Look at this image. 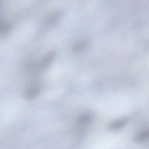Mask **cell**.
Segmentation results:
<instances>
[{
    "label": "cell",
    "instance_id": "2",
    "mask_svg": "<svg viewBox=\"0 0 149 149\" xmlns=\"http://www.w3.org/2000/svg\"><path fill=\"white\" fill-rule=\"evenodd\" d=\"M55 54V51H51L49 52H48L41 60V62L40 63L41 68L44 69L48 67L54 59Z\"/></svg>",
    "mask_w": 149,
    "mask_h": 149
},
{
    "label": "cell",
    "instance_id": "5",
    "mask_svg": "<svg viewBox=\"0 0 149 149\" xmlns=\"http://www.w3.org/2000/svg\"><path fill=\"white\" fill-rule=\"evenodd\" d=\"M124 120H118L112 122L109 126V129L111 130H116L121 127L125 123Z\"/></svg>",
    "mask_w": 149,
    "mask_h": 149
},
{
    "label": "cell",
    "instance_id": "4",
    "mask_svg": "<svg viewBox=\"0 0 149 149\" xmlns=\"http://www.w3.org/2000/svg\"><path fill=\"white\" fill-rule=\"evenodd\" d=\"M88 44V41L86 40L80 41L79 42L76 43L73 47V50L74 52H79L84 49Z\"/></svg>",
    "mask_w": 149,
    "mask_h": 149
},
{
    "label": "cell",
    "instance_id": "6",
    "mask_svg": "<svg viewBox=\"0 0 149 149\" xmlns=\"http://www.w3.org/2000/svg\"><path fill=\"white\" fill-rule=\"evenodd\" d=\"M10 29V27L9 26L4 23H1V32L2 34H6L7 33L9 30Z\"/></svg>",
    "mask_w": 149,
    "mask_h": 149
},
{
    "label": "cell",
    "instance_id": "1",
    "mask_svg": "<svg viewBox=\"0 0 149 149\" xmlns=\"http://www.w3.org/2000/svg\"><path fill=\"white\" fill-rule=\"evenodd\" d=\"M40 88L37 86L29 87L25 91L24 97L27 100H32L35 99L40 93Z\"/></svg>",
    "mask_w": 149,
    "mask_h": 149
},
{
    "label": "cell",
    "instance_id": "3",
    "mask_svg": "<svg viewBox=\"0 0 149 149\" xmlns=\"http://www.w3.org/2000/svg\"><path fill=\"white\" fill-rule=\"evenodd\" d=\"M92 120V115L90 113H84L80 115L78 119L77 122L80 125H86L88 124Z\"/></svg>",
    "mask_w": 149,
    "mask_h": 149
}]
</instances>
